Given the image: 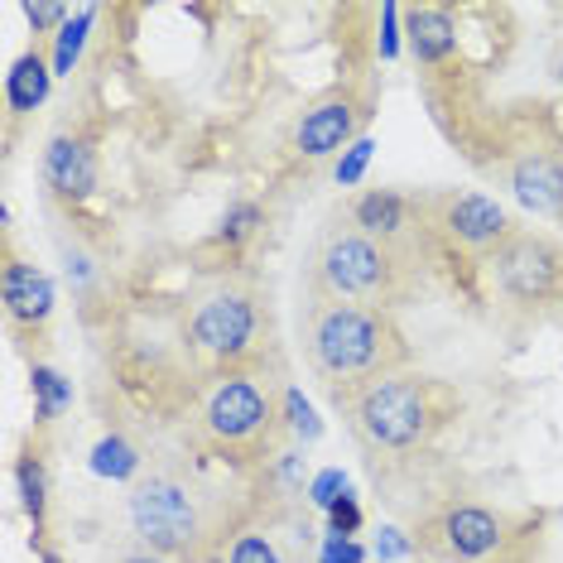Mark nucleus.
Instances as JSON below:
<instances>
[{"label":"nucleus","mask_w":563,"mask_h":563,"mask_svg":"<svg viewBox=\"0 0 563 563\" xmlns=\"http://www.w3.org/2000/svg\"><path fill=\"white\" fill-rule=\"evenodd\" d=\"M40 563H63L58 549H40Z\"/></svg>","instance_id":"obj_34"},{"label":"nucleus","mask_w":563,"mask_h":563,"mask_svg":"<svg viewBox=\"0 0 563 563\" xmlns=\"http://www.w3.org/2000/svg\"><path fill=\"white\" fill-rule=\"evenodd\" d=\"M58 255H63V275H68V285H73V289H87V285L97 279V261L78 246V241H63Z\"/></svg>","instance_id":"obj_30"},{"label":"nucleus","mask_w":563,"mask_h":563,"mask_svg":"<svg viewBox=\"0 0 563 563\" xmlns=\"http://www.w3.org/2000/svg\"><path fill=\"white\" fill-rule=\"evenodd\" d=\"M362 520H366V516H362V496H356L352 486H347V496H342V501L328 510V530H332V534H347V540H356Z\"/></svg>","instance_id":"obj_32"},{"label":"nucleus","mask_w":563,"mask_h":563,"mask_svg":"<svg viewBox=\"0 0 563 563\" xmlns=\"http://www.w3.org/2000/svg\"><path fill=\"white\" fill-rule=\"evenodd\" d=\"M371 159H376V140H371V135H356L352 145L342 150L338 159H332V184H338V188H356V184L366 178Z\"/></svg>","instance_id":"obj_24"},{"label":"nucleus","mask_w":563,"mask_h":563,"mask_svg":"<svg viewBox=\"0 0 563 563\" xmlns=\"http://www.w3.org/2000/svg\"><path fill=\"white\" fill-rule=\"evenodd\" d=\"M371 117L366 101L356 92H328L309 101V107L299 111V121H294V150H299L303 159H338L342 150L352 145L362 131V121Z\"/></svg>","instance_id":"obj_8"},{"label":"nucleus","mask_w":563,"mask_h":563,"mask_svg":"<svg viewBox=\"0 0 563 563\" xmlns=\"http://www.w3.org/2000/svg\"><path fill=\"white\" fill-rule=\"evenodd\" d=\"M30 395H34V415H40V424H54L63 409H73V400H78L73 380L63 376L58 366H48V362L30 366Z\"/></svg>","instance_id":"obj_21"},{"label":"nucleus","mask_w":563,"mask_h":563,"mask_svg":"<svg viewBox=\"0 0 563 563\" xmlns=\"http://www.w3.org/2000/svg\"><path fill=\"white\" fill-rule=\"evenodd\" d=\"M299 352L313 380H323L338 400H352L356 390L409 371V342L390 309L366 303L309 299L299 309Z\"/></svg>","instance_id":"obj_1"},{"label":"nucleus","mask_w":563,"mask_h":563,"mask_svg":"<svg viewBox=\"0 0 563 563\" xmlns=\"http://www.w3.org/2000/svg\"><path fill=\"white\" fill-rule=\"evenodd\" d=\"M271 338V313H265L261 294L246 285H217L194 303L184 323V342L198 362L222 371H251Z\"/></svg>","instance_id":"obj_5"},{"label":"nucleus","mask_w":563,"mask_h":563,"mask_svg":"<svg viewBox=\"0 0 563 563\" xmlns=\"http://www.w3.org/2000/svg\"><path fill=\"white\" fill-rule=\"evenodd\" d=\"M400 54H405V10L395 0H386L380 5V58L395 63Z\"/></svg>","instance_id":"obj_28"},{"label":"nucleus","mask_w":563,"mask_h":563,"mask_svg":"<svg viewBox=\"0 0 563 563\" xmlns=\"http://www.w3.org/2000/svg\"><path fill=\"white\" fill-rule=\"evenodd\" d=\"M347 486H352V482H347V472H342V467H318L313 482H309V506L328 516V510L338 506L342 496H347Z\"/></svg>","instance_id":"obj_26"},{"label":"nucleus","mask_w":563,"mask_h":563,"mask_svg":"<svg viewBox=\"0 0 563 563\" xmlns=\"http://www.w3.org/2000/svg\"><path fill=\"white\" fill-rule=\"evenodd\" d=\"M492 271H496V285H501L510 299L544 303V299H554V289H559L563 261H559V251L549 246V241L516 232L501 251L492 255Z\"/></svg>","instance_id":"obj_9"},{"label":"nucleus","mask_w":563,"mask_h":563,"mask_svg":"<svg viewBox=\"0 0 563 563\" xmlns=\"http://www.w3.org/2000/svg\"><path fill=\"white\" fill-rule=\"evenodd\" d=\"M415 289L400 246L356 232L352 222H328L309 251V299L366 303V309H400Z\"/></svg>","instance_id":"obj_2"},{"label":"nucleus","mask_w":563,"mask_h":563,"mask_svg":"<svg viewBox=\"0 0 563 563\" xmlns=\"http://www.w3.org/2000/svg\"><path fill=\"white\" fill-rule=\"evenodd\" d=\"M265 227V208L255 198H232L222 212V222H217V246H246V241L261 236Z\"/></svg>","instance_id":"obj_22"},{"label":"nucleus","mask_w":563,"mask_h":563,"mask_svg":"<svg viewBox=\"0 0 563 563\" xmlns=\"http://www.w3.org/2000/svg\"><path fill=\"white\" fill-rule=\"evenodd\" d=\"M48 92H54V63H48L44 48H24L5 68V107L15 117H30L48 101Z\"/></svg>","instance_id":"obj_16"},{"label":"nucleus","mask_w":563,"mask_h":563,"mask_svg":"<svg viewBox=\"0 0 563 563\" xmlns=\"http://www.w3.org/2000/svg\"><path fill=\"white\" fill-rule=\"evenodd\" d=\"M40 178L58 202H87L101 188L97 145L87 135H68V131L48 135L44 159H40Z\"/></svg>","instance_id":"obj_10"},{"label":"nucleus","mask_w":563,"mask_h":563,"mask_svg":"<svg viewBox=\"0 0 563 563\" xmlns=\"http://www.w3.org/2000/svg\"><path fill=\"white\" fill-rule=\"evenodd\" d=\"M492 563H516V559H492Z\"/></svg>","instance_id":"obj_36"},{"label":"nucleus","mask_w":563,"mask_h":563,"mask_svg":"<svg viewBox=\"0 0 563 563\" xmlns=\"http://www.w3.org/2000/svg\"><path fill=\"white\" fill-rule=\"evenodd\" d=\"M97 20H101V10H97V5H78V10H73V20L54 34V48H48L54 78H73V68H78L82 54H87V40H92Z\"/></svg>","instance_id":"obj_19"},{"label":"nucleus","mask_w":563,"mask_h":563,"mask_svg":"<svg viewBox=\"0 0 563 563\" xmlns=\"http://www.w3.org/2000/svg\"><path fill=\"white\" fill-rule=\"evenodd\" d=\"M415 554V540L400 530V525H380L376 530V540H371V559H380V563H400Z\"/></svg>","instance_id":"obj_29"},{"label":"nucleus","mask_w":563,"mask_h":563,"mask_svg":"<svg viewBox=\"0 0 563 563\" xmlns=\"http://www.w3.org/2000/svg\"><path fill=\"white\" fill-rule=\"evenodd\" d=\"M347 222L356 227V232H366V236H376V241H390V246H400L405 232H409V198L395 194V188H366V194L352 198Z\"/></svg>","instance_id":"obj_15"},{"label":"nucleus","mask_w":563,"mask_h":563,"mask_svg":"<svg viewBox=\"0 0 563 563\" xmlns=\"http://www.w3.org/2000/svg\"><path fill=\"white\" fill-rule=\"evenodd\" d=\"M279 433H285L294 448H313V443L328 433V424L318 419L313 400H309V395H303L299 386H285V390H279Z\"/></svg>","instance_id":"obj_20"},{"label":"nucleus","mask_w":563,"mask_h":563,"mask_svg":"<svg viewBox=\"0 0 563 563\" xmlns=\"http://www.w3.org/2000/svg\"><path fill=\"white\" fill-rule=\"evenodd\" d=\"M227 563H289V554L279 549L275 534L265 530H241L232 549H227Z\"/></svg>","instance_id":"obj_23"},{"label":"nucleus","mask_w":563,"mask_h":563,"mask_svg":"<svg viewBox=\"0 0 563 563\" xmlns=\"http://www.w3.org/2000/svg\"><path fill=\"white\" fill-rule=\"evenodd\" d=\"M506 188L525 212L563 217V155H554V150H520L506 169Z\"/></svg>","instance_id":"obj_12"},{"label":"nucleus","mask_w":563,"mask_h":563,"mask_svg":"<svg viewBox=\"0 0 563 563\" xmlns=\"http://www.w3.org/2000/svg\"><path fill=\"white\" fill-rule=\"evenodd\" d=\"M87 467H92V477H101V482L135 486L145 457H140V448L125 439V433H101V439L92 443V453H87Z\"/></svg>","instance_id":"obj_17"},{"label":"nucleus","mask_w":563,"mask_h":563,"mask_svg":"<svg viewBox=\"0 0 563 563\" xmlns=\"http://www.w3.org/2000/svg\"><path fill=\"white\" fill-rule=\"evenodd\" d=\"M0 303H5V318L15 328L40 332L58 309V289H54V279H48L40 265L15 261V255H10L5 271H0Z\"/></svg>","instance_id":"obj_13"},{"label":"nucleus","mask_w":563,"mask_h":563,"mask_svg":"<svg viewBox=\"0 0 563 563\" xmlns=\"http://www.w3.org/2000/svg\"><path fill=\"white\" fill-rule=\"evenodd\" d=\"M68 20H73V5H63V0H30V5H24V24H30L34 34H48V40H54Z\"/></svg>","instance_id":"obj_27"},{"label":"nucleus","mask_w":563,"mask_h":563,"mask_svg":"<svg viewBox=\"0 0 563 563\" xmlns=\"http://www.w3.org/2000/svg\"><path fill=\"white\" fill-rule=\"evenodd\" d=\"M198 433L217 453L255 457L279 433V400L255 371H222L198 405Z\"/></svg>","instance_id":"obj_6"},{"label":"nucleus","mask_w":563,"mask_h":563,"mask_svg":"<svg viewBox=\"0 0 563 563\" xmlns=\"http://www.w3.org/2000/svg\"><path fill=\"white\" fill-rule=\"evenodd\" d=\"M125 525L140 549L164 559H194L212 534L208 492L178 472H150L125 496Z\"/></svg>","instance_id":"obj_4"},{"label":"nucleus","mask_w":563,"mask_h":563,"mask_svg":"<svg viewBox=\"0 0 563 563\" xmlns=\"http://www.w3.org/2000/svg\"><path fill=\"white\" fill-rule=\"evenodd\" d=\"M554 82L563 87V48H559V54H554Z\"/></svg>","instance_id":"obj_35"},{"label":"nucleus","mask_w":563,"mask_h":563,"mask_svg":"<svg viewBox=\"0 0 563 563\" xmlns=\"http://www.w3.org/2000/svg\"><path fill=\"white\" fill-rule=\"evenodd\" d=\"M15 492H20L24 516H30L34 544H40L44 540V525H48V472H44V457L34 453V448L15 457Z\"/></svg>","instance_id":"obj_18"},{"label":"nucleus","mask_w":563,"mask_h":563,"mask_svg":"<svg viewBox=\"0 0 563 563\" xmlns=\"http://www.w3.org/2000/svg\"><path fill=\"white\" fill-rule=\"evenodd\" d=\"M347 405V429L352 439L376 457H409L429 443L439 429V405H433V386L409 371L376 380V386L356 390Z\"/></svg>","instance_id":"obj_3"},{"label":"nucleus","mask_w":563,"mask_h":563,"mask_svg":"<svg viewBox=\"0 0 563 563\" xmlns=\"http://www.w3.org/2000/svg\"><path fill=\"white\" fill-rule=\"evenodd\" d=\"M318 563H371V549L362 540H347V534H323L318 544Z\"/></svg>","instance_id":"obj_31"},{"label":"nucleus","mask_w":563,"mask_h":563,"mask_svg":"<svg viewBox=\"0 0 563 563\" xmlns=\"http://www.w3.org/2000/svg\"><path fill=\"white\" fill-rule=\"evenodd\" d=\"M439 227L457 241V246H467V251H501L506 241L516 236L510 212L501 208V202L486 198V194H472V188H463V194H448L439 202Z\"/></svg>","instance_id":"obj_11"},{"label":"nucleus","mask_w":563,"mask_h":563,"mask_svg":"<svg viewBox=\"0 0 563 563\" xmlns=\"http://www.w3.org/2000/svg\"><path fill=\"white\" fill-rule=\"evenodd\" d=\"M275 482L285 486L289 496H309V482H313V467H309V448H285L275 453Z\"/></svg>","instance_id":"obj_25"},{"label":"nucleus","mask_w":563,"mask_h":563,"mask_svg":"<svg viewBox=\"0 0 563 563\" xmlns=\"http://www.w3.org/2000/svg\"><path fill=\"white\" fill-rule=\"evenodd\" d=\"M429 544H433V554L448 563H492V559H501V549L510 544V525L496 516L492 506L453 501L429 525Z\"/></svg>","instance_id":"obj_7"},{"label":"nucleus","mask_w":563,"mask_h":563,"mask_svg":"<svg viewBox=\"0 0 563 563\" xmlns=\"http://www.w3.org/2000/svg\"><path fill=\"white\" fill-rule=\"evenodd\" d=\"M405 48L419 58V68L439 73L457 58V15L443 5L405 10Z\"/></svg>","instance_id":"obj_14"},{"label":"nucleus","mask_w":563,"mask_h":563,"mask_svg":"<svg viewBox=\"0 0 563 563\" xmlns=\"http://www.w3.org/2000/svg\"><path fill=\"white\" fill-rule=\"evenodd\" d=\"M117 563H174V559H164V554H150V549H131V554H121Z\"/></svg>","instance_id":"obj_33"}]
</instances>
